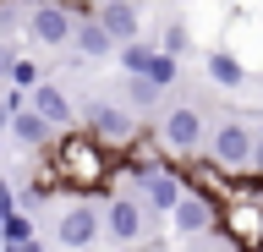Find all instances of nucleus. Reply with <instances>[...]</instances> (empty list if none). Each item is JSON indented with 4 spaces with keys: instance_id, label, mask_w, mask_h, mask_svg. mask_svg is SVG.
Instances as JSON below:
<instances>
[{
    "instance_id": "nucleus-14",
    "label": "nucleus",
    "mask_w": 263,
    "mask_h": 252,
    "mask_svg": "<svg viewBox=\"0 0 263 252\" xmlns=\"http://www.w3.org/2000/svg\"><path fill=\"white\" fill-rule=\"evenodd\" d=\"M71 50H77V61H104V55H115V44H110V33H104L93 17H77V28H71Z\"/></svg>"
},
{
    "instance_id": "nucleus-13",
    "label": "nucleus",
    "mask_w": 263,
    "mask_h": 252,
    "mask_svg": "<svg viewBox=\"0 0 263 252\" xmlns=\"http://www.w3.org/2000/svg\"><path fill=\"white\" fill-rule=\"evenodd\" d=\"M6 132H11V143H16L22 153H44V148H49V137H55V132L44 126V121H39V115L28 110V104H22V110H16V115L6 121Z\"/></svg>"
},
{
    "instance_id": "nucleus-15",
    "label": "nucleus",
    "mask_w": 263,
    "mask_h": 252,
    "mask_svg": "<svg viewBox=\"0 0 263 252\" xmlns=\"http://www.w3.org/2000/svg\"><path fill=\"white\" fill-rule=\"evenodd\" d=\"M209 77H214L219 88H241V83H247V66H241L230 50H214V55H209Z\"/></svg>"
},
{
    "instance_id": "nucleus-16",
    "label": "nucleus",
    "mask_w": 263,
    "mask_h": 252,
    "mask_svg": "<svg viewBox=\"0 0 263 252\" xmlns=\"http://www.w3.org/2000/svg\"><path fill=\"white\" fill-rule=\"evenodd\" d=\"M16 241H39V230H33V219H28V214L6 208V219H0V247H16Z\"/></svg>"
},
{
    "instance_id": "nucleus-25",
    "label": "nucleus",
    "mask_w": 263,
    "mask_h": 252,
    "mask_svg": "<svg viewBox=\"0 0 263 252\" xmlns=\"http://www.w3.org/2000/svg\"><path fill=\"white\" fill-rule=\"evenodd\" d=\"M0 252H44L39 241H16V247H0Z\"/></svg>"
},
{
    "instance_id": "nucleus-24",
    "label": "nucleus",
    "mask_w": 263,
    "mask_h": 252,
    "mask_svg": "<svg viewBox=\"0 0 263 252\" xmlns=\"http://www.w3.org/2000/svg\"><path fill=\"white\" fill-rule=\"evenodd\" d=\"M6 208H11V181H0V219H6Z\"/></svg>"
},
{
    "instance_id": "nucleus-1",
    "label": "nucleus",
    "mask_w": 263,
    "mask_h": 252,
    "mask_svg": "<svg viewBox=\"0 0 263 252\" xmlns=\"http://www.w3.org/2000/svg\"><path fill=\"white\" fill-rule=\"evenodd\" d=\"M110 170H115V153L99 148L82 126H66L61 143H49V148H44V181L55 186V192H71V198L99 192Z\"/></svg>"
},
{
    "instance_id": "nucleus-10",
    "label": "nucleus",
    "mask_w": 263,
    "mask_h": 252,
    "mask_svg": "<svg viewBox=\"0 0 263 252\" xmlns=\"http://www.w3.org/2000/svg\"><path fill=\"white\" fill-rule=\"evenodd\" d=\"M55 236H61V247L88 252L99 241V203H71V208L61 214V225H55Z\"/></svg>"
},
{
    "instance_id": "nucleus-26",
    "label": "nucleus",
    "mask_w": 263,
    "mask_h": 252,
    "mask_svg": "<svg viewBox=\"0 0 263 252\" xmlns=\"http://www.w3.org/2000/svg\"><path fill=\"white\" fill-rule=\"evenodd\" d=\"M71 6H93V0H71Z\"/></svg>"
},
{
    "instance_id": "nucleus-4",
    "label": "nucleus",
    "mask_w": 263,
    "mask_h": 252,
    "mask_svg": "<svg viewBox=\"0 0 263 252\" xmlns=\"http://www.w3.org/2000/svg\"><path fill=\"white\" fill-rule=\"evenodd\" d=\"M214 236H219L230 252H263V198H247V203H219Z\"/></svg>"
},
{
    "instance_id": "nucleus-5",
    "label": "nucleus",
    "mask_w": 263,
    "mask_h": 252,
    "mask_svg": "<svg viewBox=\"0 0 263 252\" xmlns=\"http://www.w3.org/2000/svg\"><path fill=\"white\" fill-rule=\"evenodd\" d=\"M203 115H197L192 104H181V110H170V115L159 121V143H164V153H170V165H192L197 153H203Z\"/></svg>"
},
{
    "instance_id": "nucleus-20",
    "label": "nucleus",
    "mask_w": 263,
    "mask_h": 252,
    "mask_svg": "<svg viewBox=\"0 0 263 252\" xmlns=\"http://www.w3.org/2000/svg\"><path fill=\"white\" fill-rule=\"evenodd\" d=\"M186 44H192V33H186V22H170V28H164V44H159V55H170V61H176V55L186 50Z\"/></svg>"
},
{
    "instance_id": "nucleus-11",
    "label": "nucleus",
    "mask_w": 263,
    "mask_h": 252,
    "mask_svg": "<svg viewBox=\"0 0 263 252\" xmlns=\"http://www.w3.org/2000/svg\"><path fill=\"white\" fill-rule=\"evenodd\" d=\"M93 22L110 33V44H132V38H137V28H143V17H137V0H99Z\"/></svg>"
},
{
    "instance_id": "nucleus-8",
    "label": "nucleus",
    "mask_w": 263,
    "mask_h": 252,
    "mask_svg": "<svg viewBox=\"0 0 263 252\" xmlns=\"http://www.w3.org/2000/svg\"><path fill=\"white\" fill-rule=\"evenodd\" d=\"M137 186H143V214H170L176 208V198L186 192V181H181V170L176 165H154V170H143L137 176Z\"/></svg>"
},
{
    "instance_id": "nucleus-17",
    "label": "nucleus",
    "mask_w": 263,
    "mask_h": 252,
    "mask_svg": "<svg viewBox=\"0 0 263 252\" xmlns=\"http://www.w3.org/2000/svg\"><path fill=\"white\" fill-rule=\"evenodd\" d=\"M143 83H154V88H159V93H164V88L176 83V61H170V55H159V50H154V61H148V71H143Z\"/></svg>"
},
{
    "instance_id": "nucleus-6",
    "label": "nucleus",
    "mask_w": 263,
    "mask_h": 252,
    "mask_svg": "<svg viewBox=\"0 0 263 252\" xmlns=\"http://www.w3.org/2000/svg\"><path fill=\"white\" fill-rule=\"evenodd\" d=\"M82 132L93 137L99 148L126 153L132 143H137V115H132V110H121V104H88V126H82Z\"/></svg>"
},
{
    "instance_id": "nucleus-27",
    "label": "nucleus",
    "mask_w": 263,
    "mask_h": 252,
    "mask_svg": "<svg viewBox=\"0 0 263 252\" xmlns=\"http://www.w3.org/2000/svg\"><path fill=\"white\" fill-rule=\"evenodd\" d=\"M0 153H6V132H0Z\"/></svg>"
},
{
    "instance_id": "nucleus-23",
    "label": "nucleus",
    "mask_w": 263,
    "mask_h": 252,
    "mask_svg": "<svg viewBox=\"0 0 263 252\" xmlns=\"http://www.w3.org/2000/svg\"><path fill=\"white\" fill-rule=\"evenodd\" d=\"M247 176L263 181V132H252V165H247Z\"/></svg>"
},
{
    "instance_id": "nucleus-7",
    "label": "nucleus",
    "mask_w": 263,
    "mask_h": 252,
    "mask_svg": "<svg viewBox=\"0 0 263 252\" xmlns=\"http://www.w3.org/2000/svg\"><path fill=\"white\" fill-rule=\"evenodd\" d=\"M99 230L115 236V241H143L148 236V214H143V203L126 198V192H115V198H104V214H99Z\"/></svg>"
},
{
    "instance_id": "nucleus-2",
    "label": "nucleus",
    "mask_w": 263,
    "mask_h": 252,
    "mask_svg": "<svg viewBox=\"0 0 263 252\" xmlns=\"http://www.w3.org/2000/svg\"><path fill=\"white\" fill-rule=\"evenodd\" d=\"M203 165H214L219 176H247L252 165V126L247 121H225L203 137Z\"/></svg>"
},
{
    "instance_id": "nucleus-12",
    "label": "nucleus",
    "mask_w": 263,
    "mask_h": 252,
    "mask_svg": "<svg viewBox=\"0 0 263 252\" xmlns=\"http://www.w3.org/2000/svg\"><path fill=\"white\" fill-rule=\"evenodd\" d=\"M28 110L39 121H44L49 132H55V126H71V99H66L61 88L55 83H39V88H28Z\"/></svg>"
},
{
    "instance_id": "nucleus-18",
    "label": "nucleus",
    "mask_w": 263,
    "mask_h": 252,
    "mask_svg": "<svg viewBox=\"0 0 263 252\" xmlns=\"http://www.w3.org/2000/svg\"><path fill=\"white\" fill-rule=\"evenodd\" d=\"M148 61H154V50H148L143 38H132V44H121V66H126L132 77H143V71H148Z\"/></svg>"
},
{
    "instance_id": "nucleus-19",
    "label": "nucleus",
    "mask_w": 263,
    "mask_h": 252,
    "mask_svg": "<svg viewBox=\"0 0 263 252\" xmlns=\"http://www.w3.org/2000/svg\"><path fill=\"white\" fill-rule=\"evenodd\" d=\"M6 83H11L16 93H28V88H39L44 77H39V66H33L28 55H16V61H11V77H6Z\"/></svg>"
},
{
    "instance_id": "nucleus-3",
    "label": "nucleus",
    "mask_w": 263,
    "mask_h": 252,
    "mask_svg": "<svg viewBox=\"0 0 263 252\" xmlns=\"http://www.w3.org/2000/svg\"><path fill=\"white\" fill-rule=\"evenodd\" d=\"M77 17H93V6H71V0H39V6H28V28L33 44H44V50H61V44H71V28H77Z\"/></svg>"
},
{
    "instance_id": "nucleus-28",
    "label": "nucleus",
    "mask_w": 263,
    "mask_h": 252,
    "mask_svg": "<svg viewBox=\"0 0 263 252\" xmlns=\"http://www.w3.org/2000/svg\"><path fill=\"white\" fill-rule=\"evenodd\" d=\"M88 252H93V247H88Z\"/></svg>"
},
{
    "instance_id": "nucleus-22",
    "label": "nucleus",
    "mask_w": 263,
    "mask_h": 252,
    "mask_svg": "<svg viewBox=\"0 0 263 252\" xmlns=\"http://www.w3.org/2000/svg\"><path fill=\"white\" fill-rule=\"evenodd\" d=\"M22 104H28V93H16V88H0V132H6V121H11Z\"/></svg>"
},
{
    "instance_id": "nucleus-9",
    "label": "nucleus",
    "mask_w": 263,
    "mask_h": 252,
    "mask_svg": "<svg viewBox=\"0 0 263 252\" xmlns=\"http://www.w3.org/2000/svg\"><path fill=\"white\" fill-rule=\"evenodd\" d=\"M214 219H219V208H214L209 198H197V192H181L176 208H170V225H176L181 241H203V236H214Z\"/></svg>"
},
{
    "instance_id": "nucleus-21",
    "label": "nucleus",
    "mask_w": 263,
    "mask_h": 252,
    "mask_svg": "<svg viewBox=\"0 0 263 252\" xmlns=\"http://www.w3.org/2000/svg\"><path fill=\"white\" fill-rule=\"evenodd\" d=\"M126 99L137 104V110H148V104L159 99V88H154V83H143V77H132V83H126Z\"/></svg>"
}]
</instances>
